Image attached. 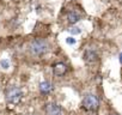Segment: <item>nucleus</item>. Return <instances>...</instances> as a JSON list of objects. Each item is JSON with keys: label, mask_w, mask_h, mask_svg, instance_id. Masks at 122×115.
Instances as JSON below:
<instances>
[{"label": "nucleus", "mask_w": 122, "mask_h": 115, "mask_svg": "<svg viewBox=\"0 0 122 115\" xmlns=\"http://www.w3.org/2000/svg\"><path fill=\"white\" fill-rule=\"evenodd\" d=\"M51 90H53V85H51L49 82H42V83L40 84V91H41V94L47 95V94H49Z\"/></svg>", "instance_id": "obj_7"}, {"label": "nucleus", "mask_w": 122, "mask_h": 115, "mask_svg": "<svg viewBox=\"0 0 122 115\" xmlns=\"http://www.w3.org/2000/svg\"><path fill=\"white\" fill-rule=\"evenodd\" d=\"M67 19H68V23L70 24H76L79 21V16L76 12H70L67 15Z\"/></svg>", "instance_id": "obj_8"}, {"label": "nucleus", "mask_w": 122, "mask_h": 115, "mask_svg": "<svg viewBox=\"0 0 122 115\" xmlns=\"http://www.w3.org/2000/svg\"><path fill=\"white\" fill-rule=\"evenodd\" d=\"M53 72H54L55 76L61 77V76L66 74V72H67V66H66L64 63H57V64H55V65L53 66Z\"/></svg>", "instance_id": "obj_6"}, {"label": "nucleus", "mask_w": 122, "mask_h": 115, "mask_svg": "<svg viewBox=\"0 0 122 115\" xmlns=\"http://www.w3.org/2000/svg\"><path fill=\"white\" fill-rule=\"evenodd\" d=\"M70 30V32L72 34V35H79L80 32H81V30L79 29V28H77V26H73V28H71V29H68Z\"/></svg>", "instance_id": "obj_10"}, {"label": "nucleus", "mask_w": 122, "mask_h": 115, "mask_svg": "<svg viewBox=\"0 0 122 115\" xmlns=\"http://www.w3.org/2000/svg\"><path fill=\"white\" fill-rule=\"evenodd\" d=\"M6 101L9 103H12V104H17L20 102L22 99V96H23V92L22 90L18 88V86H11L6 90Z\"/></svg>", "instance_id": "obj_2"}, {"label": "nucleus", "mask_w": 122, "mask_h": 115, "mask_svg": "<svg viewBox=\"0 0 122 115\" xmlns=\"http://www.w3.org/2000/svg\"><path fill=\"white\" fill-rule=\"evenodd\" d=\"M66 42H67L68 44H76V40H74L73 37H67V38H66Z\"/></svg>", "instance_id": "obj_11"}, {"label": "nucleus", "mask_w": 122, "mask_h": 115, "mask_svg": "<svg viewBox=\"0 0 122 115\" xmlns=\"http://www.w3.org/2000/svg\"><path fill=\"white\" fill-rule=\"evenodd\" d=\"M48 50H49L48 43L44 40H41V38H36V40L31 41V43L29 46V52L34 56H42Z\"/></svg>", "instance_id": "obj_1"}, {"label": "nucleus", "mask_w": 122, "mask_h": 115, "mask_svg": "<svg viewBox=\"0 0 122 115\" xmlns=\"http://www.w3.org/2000/svg\"><path fill=\"white\" fill-rule=\"evenodd\" d=\"M81 105H83V108L86 109V110L95 111V110H97V108H98V105H99V101H98L97 96L90 94V95H86V96L83 98Z\"/></svg>", "instance_id": "obj_3"}, {"label": "nucleus", "mask_w": 122, "mask_h": 115, "mask_svg": "<svg viewBox=\"0 0 122 115\" xmlns=\"http://www.w3.org/2000/svg\"><path fill=\"white\" fill-rule=\"evenodd\" d=\"M84 60L89 64H92V63H96L98 60V55L97 53L93 50V49H87L85 50L84 53Z\"/></svg>", "instance_id": "obj_5"}, {"label": "nucleus", "mask_w": 122, "mask_h": 115, "mask_svg": "<svg viewBox=\"0 0 122 115\" xmlns=\"http://www.w3.org/2000/svg\"><path fill=\"white\" fill-rule=\"evenodd\" d=\"M46 114L47 115H62V109L56 103H47L46 104Z\"/></svg>", "instance_id": "obj_4"}, {"label": "nucleus", "mask_w": 122, "mask_h": 115, "mask_svg": "<svg viewBox=\"0 0 122 115\" xmlns=\"http://www.w3.org/2000/svg\"><path fill=\"white\" fill-rule=\"evenodd\" d=\"M0 66H1V68H4V70H7L10 67V61L7 59H1L0 60Z\"/></svg>", "instance_id": "obj_9"}, {"label": "nucleus", "mask_w": 122, "mask_h": 115, "mask_svg": "<svg viewBox=\"0 0 122 115\" xmlns=\"http://www.w3.org/2000/svg\"><path fill=\"white\" fill-rule=\"evenodd\" d=\"M118 60H120V63L122 64V53H120V55H118Z\"/></svg>", "instance_id": "obj_12"}]
</instances>
